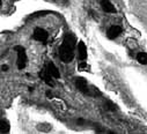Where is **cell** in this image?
I'll return each mask as SVG.
<instances>
[{
	"label": "cell",
	"instance_id": "7c38bea8",
	"mask_svg": "<svg viewBox=\"0 0 147 134\" xmlns=\"http://www.w3.org/2000/svg\"><path fill=\"white\" fill-rule=\"evenodd\" d=\"M107 107L109 108V110H114V111L117 109V107H116L114 103H111V102H108V103H107Z\"/></svg>",
	"mask_w": 147,
	"mask_h": 134
},
{
	"label": "cell",
	"instance_id": "7a4b0ae2",
	"mask_svg": "<svg viewBox=\"0 0 147 134\" xmlns=\"http://www.w3.org/2000/svg\"><path fill=\"white\" fill-rule=\"evenodd\" d=\"M14 50L18 52V67L20 70H23L27 65V53L22 46H15Z\"/></svg>",
	"mask_w": 147,
	"mask_h": 134
},
{
	"label": "cell",
	"instance_id": "9c48e42d",
	"mask_svg": "<svg viewBox=\"0 0 147 134\" xmlns=\"http://www.w3.org/2000/svg\"><path fill=\"white\" fill-rule=\"evenodd\" d=\"M78 51H79V58L81 60H85L87 58V48L84 42H79L78 44Z\"/></svg>",
	"mask_w": 147,
	"mask_h": 134
},
{
	"label": "cell",
	"instance_id": "277c9868",
	"mask_svg": "<svg viewBox=\"0 0 147 134\" xmlns=\"http://www.w3.org/2000/svg\"><path fill=\"white\" fill-rule=\"evenodd\" d=\"M121 32H122V28L119 25H113V27L109 28L107 35L110 40H115L116 37H118L121 35Z\"/></svg>",
	"mask_w": 147,
	"mask_h": 134
},
{
	"label": "cell",
	"instance_id": "3957f363",
	"mask_svg": "<svg viewBox=\"0 0 147 134\" xmlns=\"http://www.w3.org/2000/svg\"><path fill=\"white\" fill-rule=\"evenodd\" d=\"M48 36H49L48 31H45V30L42 29V28H36L35 31H34V38H35L36 41H38V42H42V43L47 42Z\"/></svg>",
	"mask_w": 147,
	"mask_h": 134
},
{
	"label": "cell",
	"instance_id": "5b68a950",
	"mask_svg": "<svg viewBox=\"0 0 147 134\" xmlns=\"http://www.w3.org/2000/svg\"><path fill=\"white\" fill-rule=\"evenodd\" d=\"M40 78L47 83L49 84L50 87H53V82H52V75L49 73V71L47 70V67L45 68H43L41 72H40Z\"/></svg>",
	"mask_w": 147,
	"mask_h": 134
},
{
	"label": "cell",
	"instance_id": "8992f818",
	"mask_svg": "<svg viewBox=\"0 0 147 134\" xmlns=\"http://www.w3.org/2000/svg\"><path fill=\"white\" fill-rule=\"evenodd\" d=\"M101 6H102L103 11L107 13H116V8L109 0H101Z\"/></svg>",
	"mask_w": 147,
	"mask_h": 134
},
{
	"label": "cell",
	"instance_id": "ba28073f",
	"mask_svg": "<svg viewBox=\"0 0 147 134\" xmlns=\"http://www.w3.org/2000/svg\"><path fill=\"white\" fill-rule=\"evenodd\" d=\"M76 84H77V88H78L79 90H81V91H84V92H86V94H89L88 87H87V81H86L85 79L78 78L77 81H76Z\"/></svg>",
	"mask_w": 147,
	"mask_h": 134
},
{
	"label": "cell",
	"instance_id": "5bb4252c",
	"mask_svg": "<svg viewBox=\"0 0 147 134\" xmlns=\"http://www.w3.org/2000/svg\"><path fill=\"white\" fill-rule=\"evenodd\" d=\"M1 4H3V3H1V0H0V6H1Z\"/></svg>",
	"mask_w": 147,
	"mask_h": 134
},
{
	"label": "cell",
	"instance_id": "6da1fadb",
	"mask_svg": "<svg viewBox=\"0 0 147 134\" xmlns=\"http://www.w3.org/2000/svg\"><path fill=\"white\" fill-rule=\"evenodd\" d=\"M74 48H76V36L73 34H66L63 44L59 48V57L61 61L64 62H69L72 61L73 57H74Z\"/></svg>",
	"mask_w": 147,
	"mask_h": 134
},
{
	"label": "cell",
	"instance_id": "8fae6325",
	"mask_svg": "<svg viewBox=\"0 0 147 134\" xmlns=\"http://www.w3.org/2000/svg\"><path fill=\"white\" fill-rule=\"evenodd\" d=\"M137 59H138V61H139L140 64L146 65V64H147V53H145V52H140V53H138Z\"/></svg>",
	"mask_w": 147,
	"mask_h": 134
},
{
	"label": "cell",
	"instance_id": "30bf717a",
	"mask_svg": "<svg viewBox=\"0 0 147 134\" xmlns=\"http://www.w3.org/2000/svg\"><path fill=\"white\" fill-rule=\"evenodd\" d=\"M0 132L3 133H7L9 132V124L5 120H0Z\"/></svg>",
	"mask_w": 147,
	"mask_h": 134
},
{
	"label": "cell",
	"instance_id": "4fadbf2b",
	"mask_svg": "<svg viewBox=\"0 0 147 134\" xmlns=\"http://www.w3.org/2000/svg\"><path fill=\"white\" fill-rule=\"evenodd\" d=\"M1 68H3V71H8V66H7V65H4Z\"/></svg>",
	"mask_w": 147,
	"mask_h": 134
},
{
	"label": "cell",
	"instance_id": "52a82bcc",
	"mask_svg": "<svg viewBox=\"0 0 147 134\" xmlns=\"http://www.w3.org/2000/svg\"><path fill=\"white\" fill-rule=\"evenodd\" d=\"M47 70H48V71H49V73L52 75V78H55V79L60 78L59 70L57 68V66H56L53 62H49V64H48V66H47Z\"/></svg>",
	"mask_w": 147,
	"mask_h": 134
}]
</instances>
